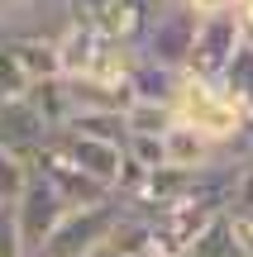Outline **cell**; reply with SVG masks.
Here are the masks:
<instances>
[{
    "mask_svg": "<svg viewBox=\"0 0 253 257\" xmlns=\"http://www.w3.org/2000/svg\"><path fill=\"white\" fill-rule=\"evenodd\" d=\"M67 210L72 205L62 200V195L53 191V186L43 181V176H29V186H24V195L15 200V219H19V238H24V252L29 257H38L43 252V243L57 233V224L67 219Z\"/></svg>",
    "mask_w": 253,
    "mask_h": 257,
    "instance_id": "5b68a950",
    "label": "cell"
},
{
    "mask_svg": "<svg viewBox=\"0 0 253 257\" xmlns=\"http://www.w3.org/2000/svg\"><path fill=\"white\" fill-rule=\"evenodd\" d=\"M153 5H172V0H153Z\"/></svg>",
    "mask_w": 253,
    "mask_h": 257,
    "instance_id": "4316f807",
    "label": "cell"
},
{
    "mask_svg": "<svg viewBox=\"0 0 253 257\" xmlns=\"http://www.w3.org/2000/svg\"><path fill=\"white\" fill-rule=\"evenodd\" d=\"M10 43H15V53H19V67L29 72V86L62 76V62H57V38H10Z\"/></svg>",
    "mask_w": 253,
    "mask_h": 257,
    "instance_id": "2e32d148",
    "label": "cell"
},
{
    "mask_svg": "<svg viewBox=\"0 0 253 257\" xmlns=\"http://www.w3.org/2000/svg\"><path fill=\"white\" fill-rule=\"evenodd\" d=\"M101 43H105V34L96 29V19H91V15H76L72 24H67V34L57 38V62H62V76H91Z\"/></svg>",
    "mask_w": 253,
    "mask_h": 257,
    "instance_id": "8fae6325",
    "label": "cell"
},
{
    "mask_svg": "<svg viewBox=\"0 0 253 257\" xmlns=\"http://www.w3.org/2000/svg\"><path fill=\"white\" fill-rule=\"evenodd\" d=\"M129 134H148V138H162L172 124H177V114H172V105H153V100H134L129 105Z\"/></svg>",
    "mask_w": 253,
    "mask_h": 257,
    "instance_id": "d6986e66",
    "label": "cell"
},
{
    "mask_svg": "<svg viewBox=\"0 0 253 257\" xmlns=\"http://www.w3.org/2000/svg\"><path fill=\"white\" fill-rule=\"evenodd\" d=\"M0 38H5V29H0Z\"/></svg>",
    "mask_w": 253,
    "mask_h": 257,
    "instance_id": "83f0119b",
    "label": "cell"
},
{
    "mask_svg": "<svg viewBox=\"0 0 253 257\" xmlns=\"http://www.w3.org/2000/svg\"><path fill=\"white\" fill-rule=\"evenodd\" d=\"M196 24H201V15L187 5V0L158 5L153 29H148V38H143L139 57H143V62H158V67H172V72H187L191 43H196Z\"/></svg>",
    "mask_w": 253,
    "mask_h": 257,
    "instance_id": "3957f363",
    "label": "cell"
},
{
    "mask_svg": "<svg viewBox=\"0 0 253 257\" xmlns=\"http://www.w3.org/2000/svg\"><path fill=\"white\" fill-rule=\"evenodd\" d=\"M0 257H29L24 252V238H19L15 205H0Z\"/></svg>",
    "mask_w": 253,
    "mask_h": 257,
    "instance_id": "7402d4cb",
    "label": "cell"
},
{
    "mask_svg": "<svg viewBox=\"0 0 253 257\" xmlns=\"http://www.w3.org/2000/svg\"><path fill=\"white\" fill-rule=\"evenodd\" d=\"M234 219H239V224H244V229H253V210H239V214H234Z\"/></svg>",
    "mask_w": 253,
    "mask_h": 257,
    "instance_id": "484cf974",
    "label": "cell"
},
{
    "mask_svg": "<svg viewBox=\"0 0 253 257\" xmlns=\"http://www.w3.org/2000/svg\"><path fill=\"white\" fill-rule=\"evenodd\" d=\"M248 162H253V157H248Z\"/></svg>",
    "mask_w": 253,
    "mask_h": 257,
    "instance_id": "f1b7e54d",
    "label": "cell"
},
{
    "mask_svg": "<svg viewBox=\"0 0 253 257\" xmlns=\"http://www.w3.org/2000/svg\"><path fill=\"white\" fill-rule=\"evenodd\" d=\"M248 38L244 15L239 10H215V15H201L196 24V43H191L187 72L206 76V81H220V72L229 67V57L239 53V43Z\"/></svg>",
    "mask_w": 253,
    "mask_h": 257,
    "instance_id": "277c9868",
    "label": "cell"
},
{
    "mask_svg": "<svg viewBox=\"0 0 253 257\" xmlns=\"http://www.w3.org/2000/svg\"><path fill=\"white\" fill-rule=\"evenodd\" d=\"M67 95H72V114L76 110L129 114V105H134V86L129 81H96V76H67Z\"/></svg>",
    "mask_w": 253,
    "mask_h": 257,
    "instance_id": "7c38bea8",
    "label": "cell"
},
{
    "mask_svg": "<svg viewBox=\"0 0 253 257\" xmlns=\"http://www.w3.org/2000/svg\"><path fill=\"white\" fill-rule=\"evenodd\" d=\"M105 0H76V10H81V15H91V10H101Z\"/></svg>",
    "mask_w": 253,
    "mask_h": 257,
    "instance_id": "d4e9b609",
    "label": "cell"
},
{
    "mask_svg": "<svg viewBox=\"0 0 253 257\" xmlns=\"http://www.w3.org/2000/svg\"><path fill=\"white\" fill-rule=\"evenodd\" d=\"M162 162L177 167V172H206V167H215V162H229V153L220 143H210L201 128H191V124L177 119L167 134H162Z\"/></svg>",
    "mask_w": 253,
    "mask_h": 257,
    "instance_id": "9c48e42d",
    "label": "cell"
},
{
    "mask_svg": "<svg viewBox=\"0 0 253 257\" xmlns=\"http://www.w3.org/2000/svg\"><path fill=\"white\" fill-rule=\"evenodd\" d=\"M129 86H134V100H153V105H172L177 100V86H182V72L172 67H158V62H134L129 72Z\"/></svg>",
    "mask_w": 253,
    "mask_h": 257,
    "instance_id": "4fadbf2b",
    "label": "cell"
},
{
    "mask_svg": "<svg viewBox=\"0 0 253 257\" xmlns=\"http://www.w3.org/2000/svg\"><path fill=\"white\" fill-rule=\"evenodd\" d=\"M124 214L129 210H124L120 195H110L101 205H76V210H67V219L57 224V233L43 243L38 257H91V252H101L115 238V229L124 224Z\"/></svg>",
    "mask_w": 253,
    "mask_h": 257,
    "instance_id": "6da1fadb",
    "label": "cell"
},
{
    "mask_svg": "<svg viewBox=\"0 0 253 257\" xmlns=\"http://www.w3.org/2000/svg\"><path fill=\"white\" fill-rule=\"evenodd\" d=\"M29 100L38 105V114L48 119V128H62L72 119V95H67V76H53V81H34L29 86Z\"/></svg>",
    "mask_w": 253,
    "mask_h": 257,
    "instance_id": "e0dca14e",
    "label": "cell"
},
{
    "mask_svg": "<svg viewBox=\"0 0 253 257\" xmlns=\"http://www.w3.org/2000/svg\"><path fill=\"white\" fill-rule=\"evenodd\" d=\"M53 138V128L48 119L38 114V105L29 100V95H10V100H0V148L15 157H24V162H34V153Z\"/></svg>",
    "mask_w": 253,
    "mask_h": 257,
    "instance_id": "52a82bcc",
    "label": "cell"
},
{
    "mask_svg": "<svg viewBox=\"0 0 253 257\" xmlns=\"http://www.w3.org/2000/svg\"><path fill=\"white\" fill-rule=\"evenodd\" d=\"M220 91L229 95V100H239V105H253V34L239 43V53L229 57V67L220 72Z\"/></svg>",
    "mask_w": 253,
    "mask_h": 257,
    "instance_id": "ac0fdd59",
    "label": "cell"
},
{
    "mask_svg": "<svg viewBox=\"0 0 253 257\" xmlns=\"http://www.w3.org/2000/svg\"><path fill=\"white\" fill-rule=\"evenodd\" d=\"M57 134H81V138H105V143H129V119L110 110H76Z\"/></svg>",
    "mask_w": 253,
    "mask_h": 257,
    "instance_id": "9a60e30c",
    "label": "cell"
},
{
    "mask_svg": "<svg viewBox=\"0 0 253 257\" xmlns=\"http://www.w3.org/2000/svg\"><path fill=\"white\" fill-rule=\"evenodd\" d=\"M57 138L67 143V153H72L76 162L96 176V181H105L110 191H120V186H124V176H129V153H124V143L81 138V134H57Z\"/></svg>",
    "mask_w": 253,
    "mask_h": 257,
    "instance_id": "30bf717a",
    "label": "cell"
},
{
    "mask_svg": "<svg viewBox=\"0 0 253 257\" xmlns=\"http://www.w3.org/2000/svg\"><path fill=\"white\" fill-rule=\"evenodd\" d=\"M239 15H244V29L253 34V0H239Z\"/></svg>",
    "mask_w": 253,
    "mask_h": 257,
    "instance_id": "cb8c5ba5",
    "label": "cell"
},
{
    "mask_svg": "<svg viewBox=\"0 0 253 257\" xmlns=\"http://www.w3.org/2000/svg\"><path fill=\"white\" fill-rule=\"evenodd\" d=\"M196 15H215V10H239V0H187Z\"/></svg>",
    "mask_w": 253,
    "mask_h": 257,
    "instance_id": "603a6c76",
    "label": "cell"
},
{
    "mask_svg": "<svg viewBox=\"0 0 253 257\" xmlns=\"http://www.w3.org/2000/svg\"><path fill=\"white\" fill-rule=\"evenodd\" d=\"M182 257H248V252H244V238H239L234 214H220V219H210L206 229H201V238L191 243Z\"/></svg>",
    "mask_w": 253,
    "mask_h": 257,
    "instance_id": "5bb4252c",
    "label": "cell"
},
{
    "mask_svg": "<svg viewBox=\"0 0 253 257\" xmlns=\"http://www.w3.org/2000/svg\"><path fill=\"white\" fill-rule=\"evenodd\" d=\"M10 95H29V72L19 67V53L10 38H0V100Z\"/></svg>",
    "mask_w": 253,
    "mask_h": 257,
    "instance_id": "44dd1931",
    "label": "cell"
},
{
    "mask_svg": "<svg viewBox=\"0 0 253 257\" xmlns=\"http://www.w3.org/2000/svg\"><path fill=\"white\" fill-rule=\"evenodd\" d=\"M29 176H34V167H29L24 157H15V153L0 148V205H15L19 195H24Z\"/></svg>",
    "mask_w": 253,
    "mask_h": 257,
    "instance_id": "ffe728a7",
    "label": "cell"
},
{
    "mask_svg": "<svg viewBox=\"0 0 253 257\" xmlns=\"http://www.w3.org/2000/svg\"><path fill=\"white\" fill-rule=\"evenodd\" d=\"M76 15V0H0L5 38H62Z\"/></svg>",
    "mask_w": 253,
    "mask_h": 257,
    "instance_id": "8992f818",
    "label": "cell"
},
{
    "mask_svg": "<svg viewBox=\"0 0 253 257\" xmlns=\"http://www.w3.org/2000/svg\"><path fill=\"white\" fill-rule=\"evenodd\" d=\"M153 15H158V5H153V0H105L101 10H91L96 29H101L105 38H115V43L134 48V53H139L143 38H148Z\"/></svg>",
    "mask_w": 253,
    "mask_h": 257,
    "instance_id": "ba28073f",
    "label": "cell"
},
{
    "mask_svg": "<svg viewBox=\"0 0 253 257\" xmlns=\"http://www.w3.org/2000/svg\"><path fill=\"white\" fill-rule=\"evenodd\" d=\"M29 167H34V172L43 176V181L53 186L72 210H76V205H101V200H110V195H120V191H110L105 181H96V176L86 172L72 153H67V143H62L57 134L34 153V162H29Z\"/></svg>",
    "mask_w": 253,
    "mask_h": 257,
    "instance_id": "7a4b0ae2",
    "label": "cell"
}]
</instances>
